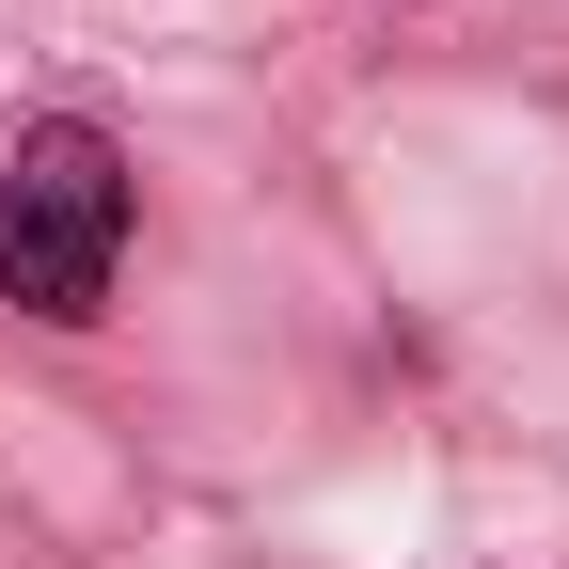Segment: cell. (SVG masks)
I'll list each match as a JSON object with an SVG mask.
<instances>
[{"label": "cell", "instance_id": "1", "mask_svg": "<svg viewBox=\"0 0 569 569\" xmlns=\"http://www.w3.org/2000/svg\"><path fill=\"white\" fill-rule=\"evenodd\" d=\"M111 269H127V159H111V127H80V111L17 127V159H0V301L111 317Z\"/></svg>", "mask_w": 569, "mask_h": 569}]
</instances>
